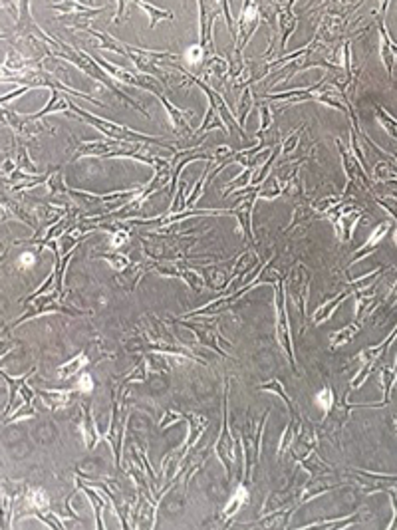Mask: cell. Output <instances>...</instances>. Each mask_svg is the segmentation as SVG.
Returning a JSON list of instances; mask_svg holds the SVG:
<instances>
[{"label":"cell","instance_id":"cell-1","mask_svg":"<svg viewBox=\"0 0 397 530\" xmlns=\"http://www.w3.org/2000/svg\"><path fill=\"white\" fill-rule=\"evenodd\" d=\"M284 296H286V288L282 290L280 286H276V336L280 346L284 348V351L288 354V358L292 360L294 365V354H292V342H290V332H288V318H286V308H284Z\"/></svg>","mask_w":397,"mask_h":530},{"label":"cell","instance_id":"cell-7","mask_svg":"<svg viewBox=\"0 0 397 530\" xmlns=\"http://www.w3.org/2000/svg\"><path fill=\"white\" fill-rule=\"evenodd\" d=\"M278 22H280V40H282V46L286 44V40H288V36H290V32L294 30V26H296V16L292 14L290 10H282L280 14H278Z\"/></svg>","mask_w":397,"mask_h":530},{"label":"cell","instance_id":"cell-4","mask_svg":"<svg viewBox=\"0 0 397 530\" xmlns=\"http://www.w3.org/2000/svg\"><path fill=\"white\" fill-rule=\"evenodd\" d=\"M82 435H84V439H86V447H88V449H93V445L100 441L97 431H95V425H93L92 413H90V409L88 407H84V417H82Z\"/></svg>","mask_w":397,"mask_h":530},{"label":"cell","instance_id":"cell-3","mask_svg":"<svg viewBox=\"0 0 397 530\" xmlns=\"http://www.w3.org/2000/svg\"><path fill=\"white\" fill-rule=\"evenodd\" d=\"M256 18H259V4L246 2L245 12L241 14V20H239V30L243 32V46H245V42H248V38L256 30V24H259Z\"/></svg>","mask_w":397,"mask_h":530},{"label":"cell","instance_id":"cell-11","mask_svg":"<svg viewBox=\"0 0 397 530\" xmlns=\"http://www.w3.org/2000/svg\"><path fill=\"white\" fill-rule=\"evenodd\" d=\"M342 300H344V294H342V296H338L336 300H330V302H326L324 306H320V308L316 310V314H314V322H316V324H320V322L330 318V314L336 310L338 304L342 302Z\"/></svg>","mask_w":397,"mask_h":530},{"label":"cell","instance_id":"cell-21","mask_svg":"<svg viewBox=\"0 0 397 530\" xmlns=\"http://www.w3.org/2000/svg\"><path fill=\"white\" fill-rule=\"evenodd\" d=\"M125 241H127V232H115L111 237V248H120Z\"/></svg>","mask_w":397,"mask_h":530},{"label":"cell","instance_id":"cell-22","mask_svg":"<svg viewBox=\"0 0 397 530\" xmlns=\"http://www.w3.org/2000/svg\"><path fill=\"white\" fill-rule=\"evenodd\" d=\"M20 264H22L24 268H26V266H32V264H34V254H32V252L22 254V257H20Z\"/></svg>","mask_w":397,"mask_h":530},{"label":"cell","instance_id":"cell-14","mask_svg":"<svg viewBox=\"0 0 397 530\" xmlns=\"http://www.w3.org/2000/svg\"><path fill=\"white\" fill-rule=\"evenodd\" d=\"M316 403L320 405V409H324L326 413L334 407V391L330 387H324L320 394L316 395Z\"/></svg>","mask_w":397,"mask_h":530},{"label":"cell","instance_id":"cell-15","mask_svg":"<svg viewBox=\"0 0 397 530\" xmlns=\"http://www.w3.org/2000/svg\"><path fill=\"white\" fill-rule=\"evenodd\" d=\"M28 500L34 508H44L48 506V495L42 490V488H34L30 495H28Z\"/></svg>","mask_w":397,"mask_h":530},{"label":"cell","instance_id":"cell-6","mask_svg":"<svg viewBox=\"0 0 397 530\" xmlns=\"http://www.w3.org/2000/svg\"><path fill=\"white\" fill-rule=\"evenodd\" d=\"M84 365H88V354L86 351H82L80 356H76L72 362H68V364H64L58 367V376L60 378H70V376H76L77 371L84 367Z\"/></svg>","mask_w":397,"mask_h":530},{"label":"cell","instance_id":"cell-17","mask_svg":"<svg viewBox=\"0 0 397 530\" xmlns=\"http://www.w3.org/2000/svg\"><path fill=\"white\" fill-rule=\"evenodd\" d=\"M185 58L189 64H198L201 60H205V46H191L189 50H187V54H185Z\"/></svg>","mask_w":397,"mask_h":530},{"label":"cell","instance_id":"cell-2","mask_svg":"<svg viewBox=\"0 0 397 530\" xmlns=\"http://www.w3.org/2000/svg\"><path fill=\"white\" fill-rule=\"evenodd\" d=\"M286 286H288V294H290V298L296 304V308L300 312H304L306 300H308V272H306L304 266H296L294 268V272L290 274Z\"/></svg>","mask_w":397,"mask_h":530},{"label":"cell","instance_id":"cell-8","mask_svg":"<svg viewBox=\"0 0 397 530\" xmlns=\"http://www.w3.org/2000/svg\"><path fill=\"white\" fill-rule=\"evenodd\" d=\"M246 499H248V493H246V488L245 486H239V490L232 495V499L229 500V504L225 506V513H223V518H229V516H232L243 504L246 502Z\"/></svg>","mask_w":397,"mask_h":530},{"label":"cell","instance_id":"cell-5","mask_svg":"<svg viewBox=\"0 0 397 530\" xmlns=\"http://www.w3.org/2000/svg\"><path fill=\"white\" fill-rule=\"evenodd\" d=\"M161 102L165 104V109H167V113H169V120H171V125H173V129L177 131V133H185V131H189V125H187V122H185V115H183V111H179L177 107H173L171 104H169L167 100L161 95Z\"/></svg>","mask_w":397,"mask_h":530},{"label":"cell","instance_id":"cell-23","mask_svg":"<svg viewBox=\"0 0 397 530\" xmlns=\"http://www.w3.org/2000/svg\"><path fill=\"white\" fill-rule=\"evenodd\" d=\"M270 122H272V117H270L268 109H266V107H262V125H260V129H266Z\"/></svg>","mask_w":397,"mask_h":530},{"label":"cell","instance_id":"cell-10","mask_svg":"<svg viewBox=\"0 0 397 530\" xmlns=\"http://www.w3.org/2000/svg\"><path fill=\"white\" fill-rule=\"evenodd\" d=\"M250 214H252V199L245 201V203L239 205V209H236V217H239V221H241V225H243L246 234H250Z\"/></svg>","mask_w":397,"mask_h":530},{"label":"cell","instance_id":"cell-13","mask_svg":"<svg viewBox=\"0 0 397 530\" xmlns=\"http://www.w3.org/2000/svg\"><path fill=\"white\" fill-rule=\"evenodd\" d=\"M137 6L139 8H143V10H147V14L151 16V28L157 24V20H163V18H173V14L169 12V10H161V8H155V6H151L149 2H137Z\"/></svg>","mask_w":397,"mask_h":530},{"label":"cell","instance_id":"cell-19","mask_svg":"<svg viewBox=\"0 0 397 530\" xmlns=\"http://www.w3.org/2000/svg\"><path fill=\"white\" fill-rule=\"evenodd\" d=\"M104 258H106L113 268H117V270H123L125 266H129V260L125 257H122V254H104Z\"/></svg>","mask_w":397,"mask_h":530},{"label":"cell","instance_id":"cell-20","mask_svg":"<svg viewBox=\"0 0 397 530\" xmlns=\"http://www.w3.org/2000/svg\"><path fill=\"white\" fill-rule=\"evenodd\" d=\"M77 389H80V391H84V394H90V391L93 389V381H92V378H90L88 374L80 376V381H77Z\"/></svg>","mask_w":397,"mask_h":530},{"label":"cell","instance_id":"cell-12","mask_svg":"<svg viewBox=\"0 0 397 530\" xmlns=\"http://www.w3.org/2000/svg\"><path fill=\"white\" fill-rule=\"evenodd\" d=\"M387 228H389V225H383V227H378V228H375V230H373V232H371V237H369V239H367V243L364 244V246H362V252H360V254H358V257H355V260H358V258L362 257V254H364V252H366V254H367V252H371V248H373V246H375V244L380 243V241H382L383 237H385V232H387Z\"/></svg>","mask_w":397,"mask_h":530},{"label":"cell","instance_id":"cell-16","mask_svg":"<svg viewBox=\"0 0 397 530\" xmlns=\"http://www.w3.org/2000/svg\"><path fill=\"white\" fill-rule=\"evenodd\" d=\"M260 389H268V391H276V394L280 395L288 405H290V409H294V405H292V401H290V397L284 394V385L278 381V379H272L270 383H266V385H260Z\"/></svg>","mask_w":397,"mask_h":530},{"label":"cell","instance_id":"cell-18","mask_svg":"<svg viewBox=\"0 0 397 530\" xmlns=\"http://www.w3.org/2000/svg\"><path fill=\"white\" fill-rule=\"evenodd\" d=\"M227 72V62L221 60V58H214L213 64L207 68V74L209 76H223Z\"/></svg>","mask_w":397,"mask_h":530},{"label":"cell","instance_id":"cell-9","mask_svg":"<svg viewBox=\"0 0 397 530\" xmlns=\"http://www.w3.org/2000/svg\"><path fill=\"white\" fill-rule=\"evenodd\" d=\"M355 333H358V324H351V326H348V328L338 330L336 333H332L330 344H332V346H344V344H348V342H350Z\"/></svg>","mask_w":397,"mask_h":530}]
</instances>
